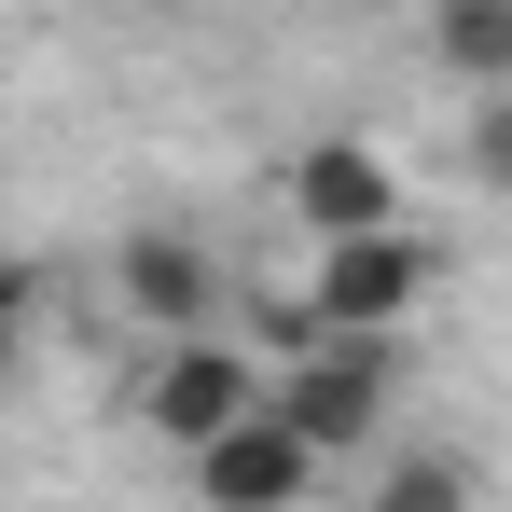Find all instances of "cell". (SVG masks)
Returning a JSON list of instances; mask_svg holds the SVG:
<instances>
[{
  "mask_svg": "<svg viewBox=\"0 0 512 512\" xmlns=\"http://www.w3.org/2000/svg\"><path fill=\"white\" fill-rule=\"evenodd\" d=\"M443 277H457V250H443L429 222H388V236H360V250H319L305 263V305L277 319V346H388Z\"/></svg>",
  "mask_w": 512,
  "mask_h": 512,
  "instance_id": "cell-1",
  "label": "cell"
},
{
  "mask_svg": "<svg viewBox=\"0 0 512 512\" xmlns=\"http://www.w3.org/2000/svg\"><path fill=\"white\" fill-rule=\"evenodd\" d=\"M28 346H42V263L0 250V360H28Z\"/></svg>",
  "mask_w": 512,
  "mask_h": 512,
  "instance_id": "cell-10",
  "label": "cell"
},
{
  "mask_svg": "<svg viewBox=\"0 0 512 512\" xmlns=\"http://www.w3.org/2000/svg\"><path fill=\"white\" fill-rule=\"evenodd\" d=\"M277 402V374H263L236 333H194V346H153V374H139V429L167 443L180 471L208 457V443H236V429Z\"/></svg>",
  "mask_w": 512,
  "mask_h": 512,
  "instance_id": "cell-2",
  "label": "cell"
},
{
  "mask_svg": "<svg viewBox=\"0 0 512 512\" xmlns=\"http://www.w3.org/2000/svg\"><path fill=\"white\" fill-rule=\"evenodd\" d=\"M388 416H402V360L388 346H291L277 374V429L333 471V457H388Z\"/></svg>",
  "mask_w": 512,
  "mask_h": 512,
  "instance_id": "cell-3",
  "label": "cell"
},
{
  "mask_svg": "<svg viewBox=\"0 0 512 512\" xmlns=\"http://www.w3.org/2000/svg\"><path fill=\"white\" fill-rule=\"evenodd\" d=\"M180 485H194V512H305L319 499V457H305V443L277 429V402H263V416L236 429V443H208Z\"/></svg>",
  "mask_w": 512,
  "mask_h": 512,
  "instance_id": "cell-6",
  "label": "cell"
},
{
  "mask_svg": "<svg viewBox=\"0 0 512 512\" xmlns=\"http://www.w3.org/2000/svg\"><path fill=\"white\" fill-rule=\"evenodd\" d=\"M277 194H291L305 250H360V236H388V222H402V167H388L374 139H305Z\"/></svg>",
  "mask_w": 512,
  "mask_h": 512,
  "instance_id": "cell-5",
  "label": "cell"
},
{
  "mask_svg": "<svg viewBox=\"0 0 512 512\" xmlns=\"http://www.w3.org/2000/svg\"><path fill=\"white\" fill-rule=\"evenodd\" d=\"M416 56L471 97V111H485V97H512V0H429Z\"/></svg>",
  "mask_w": 512,
  "mask_h": 512,
  "instance_id": "cell-7",
  "label": "cell"
},
{
  "mask_svg": "<svg viewBox=\"0 0 512 512\" xmlns=\"http://www.w3.org/2000/svg\"><path fill=\"white\" fill-rule=\"evenodd\" d=\"M457 167L485 180V194H512V97H485V111H457Z\"/></svg>",
  "mask_w": 512,
  "mask_h": 512,
  "instance_id": "cell-9",
  "label": "cell"
},
{
  "mask_svg": "<svg viewBox=\"0 0 512 512\" xmlns=\"http://www.w3.org/2000/svg\"><path fill=\"white\" fill-rule=\"evenodd\" d=\"M471 499H485V485H471L457 443H388L374 485H360V512H471Z\"/></svg>",
  "mask_w": 512,
  "mask_h": 512,
  "instance_id": "cell-8",
  "label": "cell"
},
{
  "mask_svg": "<svg viewBox=\"0 0 512 512\" xmlns=\"http://www.w3.org/2000/svg\"><path fill=\"white\" fill-rule=\"evenodd\" d=\"M111 305L153 346H194V333H222L236 277H222V250H208L194 222H125V236H111Z\"/></svg>",
  "mask_w": 512,
  "mask_h": 512,
  "instance_id": "cell-4",
  "label": "cell"
}]
</instances>
